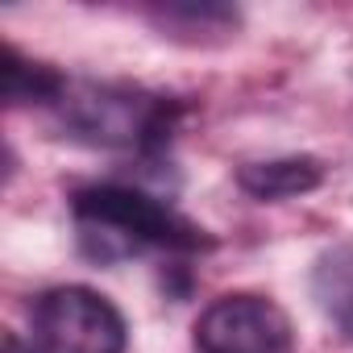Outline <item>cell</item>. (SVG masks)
I'll use <instances>...</instances> for the list:
<instances>
[{"label":"cell","instance_id":"cell-2","mask_svg":"<svg viewBox=\"0 0 353 353\" xmlns=\"http://www.w3.org/2000/svg\"><path fill=\"white\" fill-rule=\"evenodd\" d=\"M59 121L92 141V145H121V150H154L170 137L179 104L166 96H150L141 88H112V83H67L54 100Z\"/></svg>","mask_w":353,"mask_h":353},{"label":"cell","instance_id":"cell-5","mask_svg":"<svg viewBox=\"0 0 353 353\" xmlns=\"http://www.w3.org/2000/svg\"><path fill=\"white\" fill-rule=\"evenodd\" d=\"M312 295L320 312L353 341V241H336L316 258Z\"/></svg>","mask_w":353,"mask_h":353},{"label":"cell","instance_id":"cell-3","mask_svg":"<svg viewBox=\"0 0 353 353\" xmlns=\"http://www.w3.org/2000/svg\"><path fill=\"white\" fill-rule=\"evenodd\" d=\"M34 353H125L121 312L92 287H54L34 303Z\"/></svg>","mask_w":353,"mask_h":353},{"label":"cell","instance_id":"cell-6","mask_svg":"<svg viewBox=\"0 0 353 353\" xmlns=\"http://www.w3.org/2000/svg\"><path fill=\"white\" fill-rule=\"evenodd\" d=\"M324 166L307 154H291V158H270V162H250L241 166L237 183L254 196V200H291L303 196L312 188H320Z\"/></svg>","mask_w":353,"mask_h":353},{"label":"cell","instance_id":"cell-1","mask_svg":"<svg viewBox=\"0 0 353 353\" xmlns=\"http://www.w3.org/2000/svg\"><path fill=\"white\" fill-rule=\"evenodd\" d=\"M75 221L83 233V245L96 258H121L137 250H174L192 254L204 250L208 237L188 216H179L170 204L125 188V183H92L75 192Z\"/></svg>","mask_w":353,"mask_h":353},{"label":"cell","instance_id":"cell-7","mask_svg":"<svg viewBox=\"0 0 353 353\" xmlns=\"http://www.w3.org/2000/svg\"><path fill=\"white\" fill-rule=\"evenodd\" d=\"M0 75H5V100H13V104H30V100L34 104H54L63 96V88H67L63 75H54L42 63H26L13 46L5 50V67H0Z\"/></svg>","mask_w":353,"mask_h":353},{"label":"cell","instance_id":"cell-8","mask_svg":"<svg viewBox=\"0 0 353 353\" xmlns=\"http://www.w3.org/2000/svg\"><path fill=\"white\" fill-rule=\"evenodd\" d=\"M5 353H34V349H26L17 336H5Z\"/></svg>","mask_w":353,"mask_h":353},{"label":"cell","instance_id":"cell-4","mask_svg":"<svg viewBox=\"0 0 353 353\" xmlns=\"http://www.w3.org/2000/svg\"><path fill=\"white\" fill-rule=\"evenodd\" d=\"M200 353H291V324L262 295H221L196 320Z\"/></svg>","mask_w":353,"mask_h":353}]
</instances>
